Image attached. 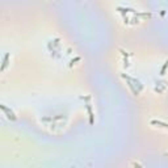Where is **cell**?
<instances>
[{
  "label": "cell",
  "instance_id": "obj_1",
  "mask_svg": "<svg viewBox=\"0 0 168 168\" xmlns=\"http://www.w3.org/2000/svg\"><path fill=\"white\" fill-rule=\"evenodd\" d=\"M151 124H152V125H160L162 127L168 129V124H166V122H162V121H151Z\"/></svg>",
  "mask_w": 168,
  "mask_h": 168
},
{
  "label": "cell",
  "instance_id": "obj_2",
  "mask_svg": "<svg viewBox=\"0 0 168 168\" xmlns=\"http://www.w3.org/2000/svg\"><path fill=\"white\" fill-rule=\"evenodd\" d=\"M87 110H88V113H89V121H91V124H93V113H92V109H91V105L89 104H87Z\"/></svg>",
  "mask_w": 168,
  "mask_h": 168
},
{
  "label": "cell",
  "instance_id": "obj_3",
  "mask_svg": "<svg viewBox=\"0 0 168 168\" xmlns=\"http://www.w3.org/2000/svg\"><path fill=\"white\" fill-rule=\"evenodd\" d=\"M1 108H3V110H4V112H7V114H8V117H9V118L12 117L13 120H15V116H13V113H12L11 110H8V109H7V108H5V106H4V105H1Z\"/></svg>",
  "mask_w": 168,
  "mask_h": 168
},
{
  "label": "cell",
  "instance_id": "obj_4",
  "mask_svg": "<svg viewBox=\"0 0 168 168\" xmlns=\"http://www.w3.org/2000/svg\"><path fill=\"white\" fill-rule=\"evenodd\" d=\"M167 67H168V60L166 62V64L162 67V71H160V75H164V72H166V70H167Z\"/></svg>",
  "mask_w": 168,
  "mask_h": 168
}]
</instances>
